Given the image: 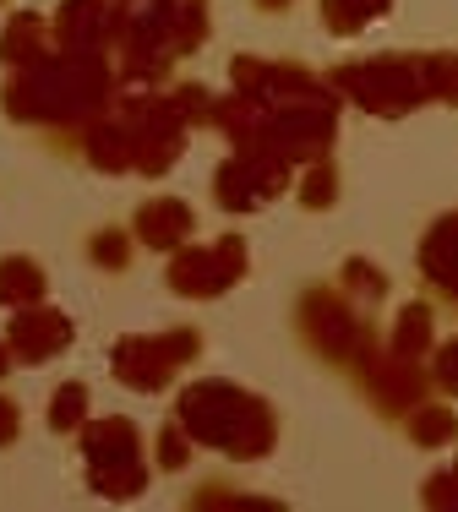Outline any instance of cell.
Masks as SVG:
<instances>
[{
	"label": "cell",
	"mask_w": 458,
	"mask_h": 512,
	"mask_svg": "<svg viewBox=\"0 0 458 512\" xmlns=\"http://www.w3.org/2000/svg\"><path fill=\"white\" fill-rule=\"evenodd\" d=\"M115 93V66L110 55H71V50H50L33 66H17L6 77V120L17 126H39L50 137H82L88 120H99L110 109Z\"/></svg>",
	"instance_id": "obj_1"
},
{
	"label": "cell",
	"mask_w": 458,
	"mask_h": 512,
	"mask_svg": "<svg viewBox=\"0 0 458 512\" xmlns=\"http://www.w3.org/2000/svg\"><path fill=\"white\" fill-rule=\"evenodd\" d=\"M175 425L191 436V447H208V453L240 463H257L279 447V414H273L268 398L246 393L235 382H219V376L180 387Z\"/></svg>",
	"instance_id": "obj_2"
},
{
	"label": "cell",
	"mask_w": 458,
	"mask_h": 512,
	"mask_svg": "<svg viewBox=\"0 0 458 512\" xmlns=\"http://www.w3.org/2000/svg\"><path fill=\"white\" fill-rule=\"evenodd\" d=\"M213 17L208 0H131L115 33V77L126 82H164L175 60L208 44Z\"/></svg>",
	"instance_id": "obj_3"
},
{
	"label": "cell",
	"mask_w": 458,
	"mask_h": 512,
	"mask_svg": "<svg viewBox=\"0 0 458 512\" xmlns=\"http://www.w3.org/2000/svg\"><path fill=\"white\" fill-rule=\"evenodd\" d=\"M82 463H88V485L104 502H131V496L148 491V458H142V431L131 420H82L77 431Z\"/></svg>",
	"instance_id": "obj_4"
},
{
	"label": "cell",
	"mask_w": 458,
	"mask_h": 512,
	"mask_svg": "<svg viewBox=\"0 0 458 512\" xmlns=\"http://www.w3.org/2000/svg\"><path fill=\"white\" fill-rule=\"evenodd\" d=\"M295 333L317 360L349 365L366 338H377V311L355 306L339 284H317V289H306L300 306H295Z\"/></svg>",
	"instance_id": "obj_5"
},
{
	"label": "cell",
	"mask_w": 458,
	"mask_h": 512,
	"mask_svg": "<svg viewBox=\"0 0 458 512\" xmlns=\"http://www.w3.org/2000/svg\"><path fill=\"white\" fill-rule=\"evenodd\" d=\"M333 88L344 99H355L366 115H382V120H399L409 109L426 104V77H420V55H371V60H349V66L333 71Z\"/></svg>",
	"instance_id": "obj_6"
},
{
	"label": "cell",
	"mask_w": 458,
	"mask_h": 512,
	"mask_svg": "<svg viewBox=\"0 0 458 512\" xmlns=\"http://www.w3.org/2000/svg\"><path fill=\"white\" fill-rule=\"evenodd\" d=\"M202 355L197 327H170V333H131L110 344V371L131 393H164L191 360Z\"/></svg>",
	"instance_id": "obj_7"
},
{
	"label": "cell",
	"mask_w": 458,
	"mask_h": 512,
	"mask_svg": "<svg viewBox=\"0 0 458 512\" xmlns=\"http://www.w3.org/2000/svg\"><path fill=\"white\" fill-rule=\"evenodd\" d=\"M344 371L355 376V387L366 393V404L377 409L382 420H404L415 404L431 398V371L420 360H399L382 338H366Z\"/></svg>",
	"instance_id": "obj_8"
},
{
	"label": "cell",
	"mask_w": 458,
	"mask_h": 512,
	"mask_svg": "<svg viewBox=\"0 0 458 512\" xmlns=\"http://www.w3.org/2000/svg\"><path fill=\"white\" fill-rule=\"evenodd\" d=\"M251 267V251H246V235H219L213 246H197V240H186V246L170 251V289L180 300H219L229 289L246 278Z\"/></svg>",
	"instance_id": "obj_9"
},
{
	"label": "cell",
	"mask_w": 458,
	"mask_h": 512,
	"mask_svg": "<svg viewBox=\"0 0 458 512\" xmlns=\"http://www.w3.org/2000/svg\"><path fill=\"white\" fill-rule=\"evenodd\" d=\"M289 175L295 169L284 164V158H268V153H229L219 164V175H213V202L224 207V213H262L268 202H279L289 191Z\"/></svg>",
	"instance_id": "obj_10"
},
{
	"label": "cell",
	"mask_w": 458,
	"mask_h": 512,
	"mask_svg": "<svg viewBox=\"0 0 458 512\" xmlns=\"http://www.w3.org/2000/svg\"><path fill=\"white\" fill-rule=\"evenodd\" d=\"M71 338H77L71 316L55 311V306H39V300H33V306H17V316H11V327H6V344H11V355H17V365L55 360Z\"/></svg>",
	"instance_id": "obj_11"
},
{
	"label": "cell",
	"mask_w": 458,
	"mask_h": 512,
	"mask_svg": "<svg viewBox=\"0 0 458 512\" xmlns=\"http://www.w3.org/2000/svg\"><path fill=\"white\" fill-rule=\"evenodd\" d=\"M420 278H426L431 300L458 311V213H442L437 224L420 235Z\"/></svg>",
	"instance_id": "obj_12"
},
{
	"label": "cell",
	"mask_w": 458,
	"mask_h": 512,
	"mask_svg": "<svg viewBox=\"0 0 458 512\" xmlns=\"http://www.w3.org/2000/svg\"><path fill=\"white\" fill-rule=\"evenodd\" d=\"M191 229H197V213H191V202H180V197H148L137 207V218H131V240L148 246V251L186 246Z\"/></svg>",
	"instance_id": "obj_13"
},
{
	"label": "cell",
	"mask_w": 458,
	"mask_h": 512,
	"mask_svg": "<svg viewBox=\"0 0 458 512\" xmlns=\"http://www.w3.org/2000/svg\"><path fill=\"white\" fill-rule=\"evenodd\" d=\"M382 344H388L399 360H426L431 344H437V311H431V300H409V306H399L393 333L382 338Z\"/></svg>",
	"instance_id": "obj_14"
},
{
	"label": "cell",
	"mask_w": 458,
	"mask_h": 512,
	"mask_svg": "<svg viewBox=\"0 0 458 512\" xmlns=\"http://www.w3.org/2000/svg\"><path fill=\"white\" fill-rule=\"evenodd\" d=\"M55 39H50V22L39 17V11H17V17L6 22V33H0V60H6L11 71L17 66H33L39 55H50Z\"/></svg>",
	"instance_id": "obj_15"
},
{
	"label": "cell",
	"mask_w": 458,
	"mask_h": 512,
	"mask_svg": "<svg viewBox=\"0 0 458 512\" xmlns=\"http://www.w3.org/2000/svg\"><path fill=\"white\" fill-rule=\"evenodd\" d=\"M399 425L409 431V442H415V447H426V453H431V447H453V442H458V414H453L448 404H437V398L415 404V409H409Z\"/></svg>",
	"instance_id": "obj_16"
},
{
	"label": "cell",
	"mask_w": 458,
	"mask_h": 512,
	"mask_svg": "<svg viewBox=\"0 0 458 512\" xmlns=\"http://www.w3.org/2000/svg\"><path fill=\"white\" fill-rule=\"evenodd\" d=\"M44 300V267L33 256H0V306L17 311Z\"/></svg>",
	"instance_id": "obj_17"
},
{
	"label": "cell",
	"mask_w": 458,
	"mask_h": 512,
	"mask_svg": "<svg viewBox=\"0 0 458 512\" xmlns=\"http://www.w3.org/2000/svg\"><path fill=\"white\" fill-rule=\"evenodd\" d=\"M388 11H393V0H322V28L333 39H355L360 28H371Z\"/></svg>",
	"instance_id": "obj_18"
},
{
	"label": "cell",
	"mask_w": 458,
	"mask_h": 512,
	"mask_svg": "<svg viewBox=\"0 0 458 512\" xmlns=\"http://www.w3.org/2000/svg\"><path fill=\"white\" fill-rule=\"evenodd\" d=\"M339 289L355 306H366V311H377L382 300H388V273L382 267H371L366 256H349L344 262V273H339Z\"/></svg>",
	"instance_id": "obj_19"
},
{
	"label": "cell",
	"mask_w": 458,
	"mask_h": 512,
	"mask_svg": "<svg viewBox=\"0 0 458 512\" xmlns=\"http://www.w3.org/2000/svg\"><path fill=\"white\" fill-rule=\"evenodd\" d=\"M295 202L306 207V213H328V207L339 202V169H333V158H311L300 186H295Z\"/></svg>",
	"instance_id": "obj_20"
},
{
	"label": "cell",
	"mask_w": 458,
	"mask_h": 512,
	"mask_svg": "<svg viewBox=\"0 0 458 512\" xmlns=\"http://www.w3.org/2000/svg\"><path fill=\"white\" fill-rule=\"evenodd\" d=\"M131 229H93L88 235V262L99 267V273H126L131 267Z\"/></svg>",
	"instance_id": "obj_21"
},
{
	"label": "cell",
	"mask_w": 458,
	"mask_h": 512,
	"mask_svg": "<svg viewBox=\"0 0 458 512\" xmlns=\"http://www.w3.org/2000/svg\"><path fill=\"white\" fill-rule=\"evenodd\" d=\"M82 420H88V382H60L50 398V431L71 436L82 431Z\"/></svg>",
	"instance_id": "obj_22"
},
{
	"label": "cell",
	"mask_w": 458,
	"mask_h": 512,
	"mask_svg": "<svg viewBox=\"0 0 458 512\" xmlns=\"http://www.w3.org/2000/svg\"><path fill=\"white\" fill-rule=\"evenodd\" d=\"M420 77H426V104H458V55H420Z\"/></svg>",
	"instance_id": "obj_23"
},
{
	"label": "cell",
	"mask_w": 458,
	"mask_h": 512,
	"mask_svg": "<svg viewBox=\"0 0 458 512\" xmlns=\"http://www.w3.org/2000/svg\"><path fill=\"white\" fill-rule=\"evenodd\" d=\"M431 393L442 398H458V338H448V344H431Z\"/></svg>",
	"instance_id": "obj_24"
},
{
	"label": "cell",
	"mask_w": 458,
	"mask_h": 512,
	"mask_svg": "<svg viewBox=\"0 0 458 512\" xmlns=\"http://www.w3.org/2000/svg\"><path fill=\"white\" fill-rule=\"evenodd\" d=\"M420 507H431V512H453L458 507V458L420 485Z\"/></svg>",
	"instance_id": "obj_25"
},
{
	"label": "cell",
	"mask_w": 458,
	"mask_h": 512,
	"mask_svg": "<svg viewBox=\"0 0 458 512\" xmlns=\"http://www.w3.org/2000/svg\"><path fill=\"white\" fill-rule=\"evenodd\" d=\"M186 463H191V436L170 420V425L159 431V474H180Z\"/></svg>",
	"instance_id": "obj_26"
},
{
	"label": "cell",
	"mask_w": 458,
	"mask_h": 512,
	"mask_svg": "<svg viewBox=\"0 0 458 512\" xmlns=\"http://www.w3.org/2000/svg\"><path fill=\"white\" fill-rule=\"evenodd\" d=\"M17 436H22V409H17V398L0 393V447H11Z\"/></svg>",
	"instance_id": "obj_27"
},
{
	"label": "cell",
	"mask_w": 458,
	"mask_h": 512,
	"mask_svg": "<svg viewBox=\"0 0 458 512\" xmlns=\"http://www.w3.org/2000/svg\"><path fill=\"white\" fill-rule=\"evenodd\" d=\"M11 371H17V355H11V344H6V338H0V382H6Z\"/></svg>",
	"instance_id": "obj_28"
},
{
	"label": "cell",
	"mask_w": 458,
	"mask_h": 512,
	"mask_svg": "<svg viewBox=\"0 0 458 512\" xmlns=\"http://www.w3.org/2000/svg\"><path fill=\"white\" fill-rule=\"evenodd\" d=\"M251 6H257V11H268V17H273V11H284L289 0H251Z\"/></svg>",
	"instance_id": "obj_29"
},
{
	"label": "cell",
	"mask_w": 458,
	"mask_h": 512,
	"mask_svg": "<svg viewBox=\"0 0 458 512\" xmlns=\"http://www.w3.org/2000/svg\"><path fill=\"white\" fill-rule=\"evenodd\" d=\"M0 6H6V0H0Z\"/></svg>",
	"instance_id": "obj_30"
}]
</instances>
